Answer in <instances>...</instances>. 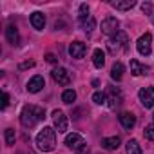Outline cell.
Wrapping results in <instances>:
<instances>
[{"instance_id":"1","label":"cell","mask_w":154,"mask_h":154,"mask_svg":"<svg viewBox=\"0 0 154 154\" xmlns=\"http://www.w3.org/2000/svg\"><path fill=\"white\" fill-rule=\"evenodd\" d=\"M44 118H45V111H44V107H38V105H26L20 112V122L26 129L35 127Z\"/></svg>"},{"instance_id":"2","label":"cell","mask_w":154,"mask_h":154,"mask_svg":"<svg viewBox=\"0 0 154 154\" xmlns=\"http://www.w3.org/2000/svg\"><path fill=\"white\" fill-rule=\"evenodd\" d=\"M56 145V131L53 127H44L36 136V147L44 152H51Z\"/></svg>"},{"instance_id":"3","label":"cell","mask_w":154,"mask_h":154,"mask_svg":"<svg viewBox=\"0 0 154 154\" xmlns=\"http://www.w3.org/2000/svg\"><path fill=\"white\" fill-rule=\"evenodd\" d=\"M127 42H129V40H127V35H125L123 31H118L114 36L109 38V42H107V49H109V53L116 54V53L127 49Z\"/></svg>"},{"instance_id":"4","label":"cell","mask_w":154,"mask_h":154,"mask_svg":"<svg viewBox=\"0 0 154 154\" xmlns=\"http://www.w3.org/2000/svg\"><path fill=\"white\" fill-rule=\"evenodd\" d=\"M78 24H80V27H82L85 33H91V31L94 29V26H96L94 18L89 15V6H87V4H82V6H80V13H78Z\"/></svg>"},{"instance_id":"5","label":"cell","mask_w":154,"mask_h":154,"mask_svg":"<svg viewBox=\"0 0 154 154\" xmlns=\"http://www.w3.org/2000/svg\"><path fill=\"white\" fill-rule=\"evenodd\" d=\"M136 49H138V53H140L141 56H149L150 51H152V35H150V33L141 35V36L138 38V42H136Z\"/></svg>"},{"instance_id":"6","label":"cell","mask_w":154,"mask_h":154,"mask_svg":"<svg viewBox=\"0 0 154 154\" xmlns=\"http://www.w3.org/2000/svg\"><path fill=\"white\" fill-rule=\"evenodd\" d=\"M120 22H118V18H114V17H107L103 22H102V33L103 35H109V36H114L120 29Z\"/></svg>"},{"instance_id":"7","label":"cell","mask_w":154,"mask_h":154,"mask_svg":"<svg viewBox=\"0 0 154 154\" xmlns=\"http://www.w3.org/2000/svg\"><path fill=\"white\" fill-rule=\"evenodd\" d=\"M138 96H140V102H141V105L145 109L154 107V87H143V89H140Z\"/></svg>"},{"instance_id":"8","label":"cell","mask_w":154,"mask_h":154,"mask_svg":"<svg viewBox=\"0 0 154 154\" xmlns=\"http://www.w3.org/2000/svg\"><path fill=\"white\" fill-rule=\"evenodd\" d=\"M51 76H53V80H54L58 85H69V84H71V74H69L67 69H63V67L53 69Z\"/></svg>"},{"instance_id":"9","label":"cell","mask_w":154,"mask_h":154,"mask_svg":"<svg viewBox=\"0 0 154 154\" xmlns=\"http://www.w3.org/2000/svg\"><path fill=\"white\" fill-rule=\"evenodd\" d=\"M65 145H67L69 149L78 150V149H82V147L85 145V140H84V136L78 134V132H71V134L65 136Z\"/></svg>"},{"instance_id":"10","label":"cell","mask_w":154,"mask_h":154,"mask_svg":"<svg viewBox=\"0 0 154 154\" xmlns=\"http://www.w3.org/2000/svg\"><path fill=\"white\" fill-rule=\"evenodd\" d=\"M53 123H54V131L63 134L67 131V116L62 111H54L53 112Z\"/></svg>"},{"instance_id":"11","label":"cell","mask_w":154,"mask_h":154,"mask_svg":"<svg viewBox=\"0 0 154 154\" xmlns=\"http://www.w3.org/2000/svg\"><path fill=\"white\" fill-rule=\"evenodd\" d=\"M85 53H87V45L84 44V42H72L71 45H69V54L72 56V58H84L85 56Z\"/></svg>"},{"instance_id":"12","label":"cell","mask_w":154,"mask_h":154,"mask_svg":"<svg viewBox=\"0 0 154 154\" xmlns=\"http://www.w3.org/2000/svg\"><path fill=\"white\" fill-rule=\"evenodd\" d=\"M44 85H45L44 76L36 74V76H33V78L27 82V91H29V93H38V91H42V87H44Z\"/></svg>"},{"instance_id":"13","label":"cell","mask_w":154,"mask_h":154,"mask_svg":"<svg viewBox=\"0 0 154 154\" xmlns=\"http://www.w3.org/2000/svg\"><path fill=\"white\" fill-rule=\"evenodd\" d=\"M118 103H122V93L114 87H109L107 91V105L109 107H116Z\"/></svg>"},{"instance_id":"14","label":"cell","mask_w":154,"mask_h":154,"mask_svg":"<svg viewBox=\"0 0 154 154\" xmlns=\"http://www.w3.org/2000/svg\"><path fill=\"white\" fill-rule=\"evenodd\" d=\"M6 38H8V42L11 44V45H18V42H20V35H18V29H17V26H8L6 27Z\"/></svg>"},{"instance_id":"15","label":"cell","mask_w":154,"mask_h":154,"mask_svg":"<svg viewBox=\"0 0 154 154\" xmlns=\"http://www.w3.org/2000/svg\"><path fill=\"white\" fill-rule=\"evenodd\" d=\"M29 20H31V26H33L35 29H38V31H42V29L45 27V17H44V13H40V11H35Z\"/></svg>"},{"instance_id":"16","label":"cell","mask_w":154,"mask_h":154,"mask_svg":"<svg viewBox=\"0 0 154 154\" xmlns=\"http://www.w3.org/2000/svg\"><path fill=\"white\" fill-rule=\"evenodd\" d=\"M118 120H120V123H122L125 129H132V127L136 125V116H134L132 112H122V114L118 116Z\"/></svg>"},{"instance_id":"17","label":"cell","mask_w":154,"mask_h":154,"mask_svg":"<svg viewBox=\"0 0 154 154\" xmlns=\"http://www.w3.org/2000/svg\"><path fill=\"white\" fill-rule=\"evenodd\" d=\"M120 143H122L120 136H109V138H103L102 140V147L107 149V150H116L120 147Z\"/></svg>"},{"instance_id":"18","label":"cell","mask_w":154,"mask_h":154,"mask_svg":"<svg viewBox=\"0 0 154 154\" xmlns=\"http://www.w3.org/2000/svg\"><path fill=\"white\" fill-rule=\"evenodd\" d=\"M131 72L134 76H141V74H147L149 72V67L147 65H141L138 60H131Z\"/></svg>"},{"instance_id":"19","label":"cell","mask_w":154,"mask_h":154,"mask_svg":"<svg viewBox=\"0 0 154 154\" xmlns=\"http://www.w3.org/2000/svg\"><path fill=\"white\" fill-rule=\"evenodd\" d=\"M123 63L122 62H114V65H112V69H111V78L112 80H116V82H120L122 78H123Z\"/></svg>"},{"instance_id":"20","label":"cell","mask_w":154,"mask_h":154,"mask_svg":"<svg viewBox=\"0 0 154 154\" xmlns=\"http://www.w3.org/2000/svg\"><path fill=\"white\" fill-rule=\"evenodd\" d=\"M111 6L114 9H120V11H129V9H132L136 6V2H134V0H123V2L116 0V2H111Z\"/></svg>"},{"instance_id":"21","label":"cell","mask_w":154,"mask_h":154,"mask_svg":"<svg viewBox=\"0 0 154 154\" xmlns=\"http://www.w3.org/2000/svg\"><path fill=\"white\" fill-rule=\"evenodd\" d=\"M93 63H94V67H98V69L103 67V63H105V53H103L102 49H94V53H93Z\"/></svg>"},{"instance_id":"22","label":"cell","mask_w":154,"mask_h":154,"mask_svg":"<svg viewBox=\"0 0 154 154\" xmlns=\"http://www.w3.org/2000/svg\"><path fill=\"white\" fill-rule=\"evenodd\" d=\"M127 154H141V149H140V143L136 140H129L127 141V147H125Z\"/></svg>"},{"instance_id":"23","label":"cell","mask_w":154,"mask_h":154,"mask_svg":"<svg viewBox=\"0 0 154 154\" xmlns=\"http://www.w3.org/2000/svg\"><path fill=\"white\" fill-rule=\"evenodd\" d=\"M76 100V93L72 91V89H65L63 93H62V102L63 103H72Z\"/></svg>"},{"instance_id":"24","label":"cell","mask_w":154,"mask_h":154,"mask_svg":"<svg viewBox=\"0 0 154 154\" xmlns=\"http://www.w3.org/2000/svg\"><path fill=\"white\" fill-rule=\"evenodd\" d=\"M93 102H94V103H98V105H103V103H107V94L98 91V93H94V94H93Z\"/></svg>"},{"instance_id":"25","label":"cell","mask_w":154,"mask_h":154,"mask_svg":"<svg viewBox=\"0 0 154 154\" xmlns=\"http://www.w3.org/2000/svg\"><path fill=\"white\" fill-rule=\"evenodd\" d=\"M4 138H6V143L8 145H15V138L17 136H15V131L13 129H6L4 131Z\"/></svg>"},{"instance_id":"26","label":"cell","mask_w":154,"mask_h":154,"mask_svg":"<svg viewBox=\"0 0 154 154\" xmlns=\"http://www.w3.org/2000/svg\"><path fill=\"white\" fill-rule=\"evenodd\" d=\"M143 134H145V138H147V140H150V141H154V123H150V125H147V127L143 129Z\"/></svg>"},{"instance_id":"27","label":"cell","mask_w":154,"mask_h":154,"mask_svg":"<svg viewBox=\"0 0 154 154\" xmlns=\"http://www.w3.org/2000/svg\"><path fill=\"white\" fill-rule=\"evenodd\" d=\"M141 11H143L145 15L152 17V4H150V2H143V4H141Z\"/></svg>"},{"instance_id":"28","label":"cell","mask_w":154,"mask_h":154,"mask_svg":"<svg viewBox=\"0 0 154 154\" xmlns=\"http://www.w3.org/2000/svg\"><path fill=\"white\" fill-rule=\"evenodd\" d=\"M29 67H35V62H33V60H29V62H22V63L18 65V69H20V71L29 69Z\"/></svg>"},{"instance_id":"29","label":"cell","mask_w":154,"mask_h":154,"mask_svg":"<svg viewBox=\"0 0 154 154\" xmlns=\"http://www.w3.org/2000/svg\"><path fill=\"white\" fill-rule=\"evenodd\" d=\"M9 103V94L8 93H2V109H6Z\"/></svg>"},{"instance_id":"30","label":"cell","mask_w":154,"mask_h":154,"mask_svg":"<svg viewBox=\"0 0 154 154\" xmlns=\"http://www.w3.org/2000/svg\"><path fill=\"white\" fill-rule=\"evenodd\" d=\"M45 60H47L49 63H56V62H58V58H56L54 54H51V53H47V54H45Z\"/></svg>"},{"instance_id":"31","label":"cell","mask_w":154,"mask_h":154,"mask_svg":"<svg viewBox=\"0 0 154 154\" xmlns=\"http://www.w3.org/2000/svg\"><path fill=\"white\" fill-rule=\"evenodd\" d=\"M89 152H91V150H89V147H87V145H84L82 149H78L74 154H89Z\"/></svg>"},{"instance_id":"32","label":"cell","mask_w":154,"mask_h":154,"mask_svg":"<svg viewBox=\"0 0 154 154\" xmlns=\"http://www.w3.org/2000/svg\"><path fill=\"white\" fill-rule=\"evenodd\" d=\"M150 20H152V24H154V13H152V17H150Z\"/></svg>"}]
</instances>
